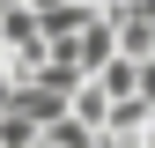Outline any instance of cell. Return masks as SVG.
Segmentation results:
<instances>
[{"mask_svg": "<svg viewBox=\"0 0 155 148\" xmlns=\"http://www.w3.org/2000/svg\"><path fill=\"white\" fill-rule=\"evenodd\" d=\"M30 148H52V141H45V133H37V141H30Z\"/></svg>", "mask_w": 155, "mask_h": 148, "instance_id": "ba28073f", "label": "cell"}, {"mask_svg": "<svg viewBox=\"0 0 155 148\" xmlns=\"http://www.w3.org/2000/svg\"><path fill=\"white\" fill-rule=\"evenodd\" d=\"M67 119H81L89 133H104V119H111V96H104V89H96V82H81V89H74V96H67Z\"/></svg>", "mask_w": 155, "mask_h": 148, "instance_id": "5b68a950", "label": "cell"}, {"mask_svg": "<svg viewBox=\"0 0 155 148\" xmlns=\"http://www.w3.org/2000/svg\"><path fill=\"white\" fill-rule=\"evenodd\" d=\"M148 126H155V111H148L140 96H118V104H111V119H104V133H111V141H140Z\"/></svg>", "mask_w": 155, "mask_h": 148, "instance_id": "277c9868", "label": "cell"}, {"mask_svg": "<svg viewBox=\"0 0 155 148\" xmlns=\"http://www.w3.org/2000/svg\"><path fill=\"white\" fill-rule=\"evenodd\" d=\"M37 133H45L37 119H22V111H0V148H30Z\"/></svg>", "mask_w": 155, "mask_h": 148, "instance_id": "52a82bcc", "label": "cell"}, {"mask_svg": "<svg viewBox=\"0 0 155 148\" xmlns=\"http://www.w3.org/2000/svg\"><path fill=\"white\" fill-rule=\"evenodd\" d=\"M45 141H52V148H96V133H89L81 119H67V111H59V119L45 126Z\"/></svg>", "mask_w": 155, "mask_h": 148, "instance_id": "8992f818", "label": "cell"}, {"mask_svg": "<svg viewBox=\"0 0 155 148\" xmlns=\"http://www.w3.org/2000/svg\"><path fill=\"white\" fill-rule=\"evenodd\" d=\"M67 59L81 67V74H96V67H111V59H118V45H111V22H104V15H89L81 37H67Z\"/></svg>", "mask_w": 155, "mask_h": 148, "instance_id": "3957f363", "label": "cell"}, {"mask_svg": "<svg viewBox=\"0 0 155 148\" xmlns=\"http://www.w3.org/2000/svg\"><path fill=\"white\" fill-rule=\"evenodd\" d=\"M30 15H37V37H45V45H67V37H81V22L96 8H81V0H37Z\"/></svg>", "mask_w": 155, "mask_h": 148, "instance_id": "7a4b0ae2", "label": "cell"}, {"mask_svg": "<svg viewBox=\"0 0 155 148\" xmlns=\"http://www.w3.org/2000/svg\"><path fill=\"white\" fill-rule=\"evenodd\" d=\"M111 22V45H118V59H155V15L133 0L126 15H104Z\"/></svg>", "mask_w": 155, "mask_h": 148, "instance_id": "6da1fadb", "label": "cell"}]
</instances>
